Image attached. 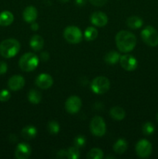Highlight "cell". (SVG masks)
I'll use <instances>...</instances> for the list:
<instances>
[{"label": "cell", "mask_w": 158, "mask_h": 159, "mask_svg": "<svg viewBox=\"0 0 158 159\" xmlns=\"http://www.w3.org/2000/svg\"><path fill=\"white\" fill-rule=\"evenodd\" d=\"M116 43L121 52L129 53L136 47V37L129 31H119L116 36Z\"/></svg>", "instance_id": "cell-1"}, {"label": "cell", "mask_w": 158, "mask_h": 159, "mask_svg": "<svg viewBox=\"0 0 158 159\" xmlns=\"http://www.w3.org/2000/svg\"><path fill=\"white\" fill-rule=\"evenodd\" d=\"M20 50V43L15 39H6L0 43V54L5 58L15 57Z\"/></svg>", "instance_id": "cell-2"}, {"label": "cell", "mask_w": 158, "mask_h": 159, "mask_svg": "<svg viewBox=\"0 0 158 159\" xmlns=\"http://www.w3.org/2000/svg\"><path fill=\"white\" fill-rule=\"evenodd\" d=\"M39 65V58L33 53H26L20 57L19 66L26 72H29L37 68Z\"/></svg>", "instance_id": "cell-3"}, {"label": "cell", "mask_w": 158, "mask_h": 159, "mask_svg": "<svg viewBox=\"0 0 158 159\" xmlns=\"http://www.w3.org/2000/svg\"><path fill=\"white\" fill-rule=\"evenodd\" d=\"M141 37L148 46L153 48L158 45V32L153 26H146L141 32Z\"/></svg>", "instance_id": "cell-4"}, {"label": "cell", "mask_w": 158, "mask_h": 159, "mask_svg": "<svg viewBox=\"0 0 158 159\" xmlns=\"http://www.w3.org/2000/svg\"><path fill=\"white\" fill-rule=\"evenodd\" d=\"M91 89L96 94H104L110 89V82L106 77L99 76L93 79Z\"/></svg>", "instance_id": "cell-5"}, {"label": "cell", "mask_w": 158, "mask_h": 159, "mask_svg": "<svg viewBox=\"0 0 158 159\" xmlns=\"http://www.w3.org/2000/svg\"><path fill=\"white\" fill-rule=\"evenodd\" d=\"M64 37L68 43L76 44L82 40V33L77 26H70L65 28L64 31Z\"/></svg>", "instance_id": "cell-6"}, {"label": "cell", "mask_w": 158, "mask_h": 159, "mask_svg": "<svg viewBox=\"0 0 158 159\" xmlns=\"http://www.w3.org/2000/svg\"><path fill=\"white\" fill-rule=\"evenodd\" d=\"M90 130L93 135L96 137H102L106 131V126L104 120L101 116H95L90 123Z\"/></svg>", "instance_id": "cell-7"}, {"label": "cell", "mask_w": 158, "mask_h": 159, "mask_svg": "<svg viewBox=\"0 0 158 159\" xmlns=\"http://www.w3.org/2000/svg\"><path fill=\"white\" fill-rule=\"evenodd\" d=\"M136 152L140 158H147L152 153V144L147 140L142 139L137 142L136 145Z\"/></svg>", "instance_id": "cell-8"}, {"label": "cell", "mask_w": 158, "mask_h": 159, "mask_svg": "<svg viewBox=\"0 0 158 159\" xmlns=\"http://www.w3.org/2000/svg\"><path fill=\"white\" fill-rule=\"evenodd\" d=\"M119 62L122 68L128 71H133L137 68L138 62L136 57L129 54H125V55L120 56Z\"/></svg>", "instance_id": "cell-9"}, {"label": "cell", "mask_w": 158, "mask_h": 159, "mask_svg": "<svg viewBox=\"0 0 158 159\" xmlns=\"http://www.w3.org/2000/svg\"><path fill=\"white\" fill-rule=\"evenodd\" d=\"M81 107V100L77 96H70L65 102V110L69 113H77Z\"/></svg>", "instance_id": "cell-10"}, {"label": "cell", "mask_w": 158, "mask_h": 159, "mask_svg": "<svg viewBox=\"0 0 158 159\" xmlns=\"http://www.w3.org/2000/svg\"><path fill=\"white\" fill-rule=\"evenodd\" d=\"M35 83L37 86L41 89H47L52 86L54 80L50 75L40 74L36 79Z\"/></svg>", "instance_id": "cell-11"}, {"label": "cell", "mask_w": 158, "mask_h": 159, "mask_svg": "<svg viewBox=\"0 0 158 159\" xmlns=\"http://www.w3.org/2000/svg\"><path fill=\"white\" fill-rule=\"evenodd\" d=\"M90 21L94 26L102 27L108 23V16L104 12H94L91 15Z\"/></svg>", "instance_id": "cell-12"}, {"label": "cell", "mask_w": 158, "mask_h": 159, "mask_svg": "<svg viewBox=\"0 0 158 159\" xmlns=\"http://www.w3.org/2000/svg\"><path fill=\"white\" fill-rule=\"evenodd\" d=\"M31 155V148L26 143H20L15 150V157L17 159H26Z\"/></svg>", "instance_id": "cell-13"}, {"label": "cell", "mask_w": 158, "mask_h": 159, "mask_svg": "<svg viewBox=\"0 0 158 159\" xmlns=\"http://www.w3.org/2000/svg\"><path fill=\"white\" fill-rule=\"evenodd\" d=\"M25 85V79L21 75H13L8 81V87L12 91H18L23 88Z\"/></svg>", "instance_id": "cell-14"}, {"label": "cell", "mask_w": 158, "mask_h": 159, "mask_svg": "<svg viewBox=\"0 0 158 159\" xmlns=\"http://www.w3.org/2000/svg\"><path fill=\"white\" fill-rule=\"evenodd\" d=\"M23 18L26 23H32L37 18V10L33 6H27L23 10Z\"/></svg>", "instance_id": "cell-15"}, {"label": "cell", "mask_w": 158, "mask_h": 159, "mask_svg": "<svg viewBox=\"0 0 158 159\" xmlns=\"http://www.w3.org/2000/svg\"><path fill=\"white\" fill-rule=\"evenodd\" d=\"M43 44H44V40H43V38L41 36L33 35L31 37L29 45H30L31 48L34 51H40L43 48Z\"/></svg>", "instance_id": "cell-16"}, {"label": "cell", "mask_w": 158, "mask_h": 159, "mask_svg": "<svg viewBox=\"0 0 158 159\" xmlns=\"http://www.w3.org/2000/svg\"><path fill=\"white\" fill-rule=\"evenodd\" d=\"M143 24V21L137 16H132L126 20L127 26L133 30H137Z\"/></svg>", "instance_id": "cell-17"}, {"label": "cell", "mask_w": 158, "mask_h": 159, "mask_svg": "<svg viewBox=\"0 0 158 159\" xmlns=\"http://www.w3.org/2000/svg\"><path fill=\"white\" fill-rule=\"evenodd\" d=\"M13 20V14L9 11H3L2 12L0 13V26H9L12 24Z\"/></svg>", "instance_id": "cell-18"}, {"label": "cell", "mask_w": 158, "mask_h": 159, "mask_svg": "<svg viewBox=\"0 0 158 159\" xmlns=\"http://www.w3.org/2000/svg\"><path fill=\"white\" fill-rule=\"evenodd\" d=\"M37 128L33 126H26L23 127L21 131L22 137L26 140H31L37 136Z\"/></svg>", "instance_id": "cell-19"}, {"label": "cell", "mask_w": 158, "mask_h": 159, "mask_svg": "<svg viewBox=\"0 0 158 159\" xmlns=\"http://www.w3.org/2000/svg\"><path fill=\"white\" fill-rule=\"evenodd\" d=\"M109 114L111 117L116 120H122L125 118V112L122 107H114L110 110Z\"/></svg>", "instance_id": "cell-20"}, {"label": "cell", "mask_w": 158, "mask_h": 159, "mask_svg": "<svg viewBox=\"0 0 158 159\" xmlns=\"http://www.w3.org/2000/svg\"><path fill=\"white\" fill-rule=\"evenodd\" d=\"M127 148H128V144H127L126 141L123 138H120L114 144L113 150L116 153L119 154V155H122L127 150Z\"/></svg>", "instance_id": "cell-21"}, {"label": "cell", "mask_w": 158, "mask_h": 159, "mask_svg": "<svg viewBox=\"0 0 158 159\" xmlns=\"http://www.w3.org/2000/svg\"><path fill=\"white\" fill-rule=\"evenodd\" d=\"M119 58H120V55H119V53L114 51L108 52L104 57L105 61L108 65H115L119 61Z\"/></svg>", "instance_id": "cell-22"}, {"label": "cell", "mask_w": 158, "mask_h": 159, "mask_svg": "<svg viewBox=\"0 0 158 159\" xmlns=\"http://www.w3.org/2000/svg\"><path fill=\"white\" fill-rule=\"evenodd\" d=\"M27 99L32 104H39L41 101V93L37 90L32 89L28 93Z\"/></svg>", "instance_id": "cell-23"}, {"label": "cell", "mask_w": 158, "mask_h": 159, "mask_svg": "<svg viewBox=\"0 0 158 159\" xmlns=\"http://www.w3.org/2000/svg\"><path fill=\"white\" fill-rule=\"evenodd\" d=\"M98 34H99V32H98L95 28L93 27V26H88L85 30L84 37H85V39L87 41H93V40L97 38Z\"/></svg>", "instance_id": "cell-24"}, {"label": "cell", "mask_w": 158, "mask_h": 159, "mask_svg": "<svg viewBox=\"0 0 158 159\" xmlns=\"http://www.w3.org/2000/svg\"><path fill=\"white\" fill-rule=\"evenodd\" d=\"M104 154L101 149L99 148H92L88 152L87 155L88 159H102L103 158Z\"/></svg>", "instance_id": "cell-25"}, {"label": "cell", "mask_w": 158, "mask_h": 159, "mask_svg": "<svg viewBox=\"0 0 158 159\" xmlns=\"http://www.w3.org/2000/svg\"><path fill=\"white\" fill-rule=\"evenodd\" d=\"M48 130L52 135H57L60 131V125L56 120L50 121L47 125Z\"/></svg>", "instance_id": "cell-26"}, {"label": "cell", "mask_w": 158, "mask_h": 159, "mask_svg": "<svg viewBox=\"0 0 158 159\" xmlns=\"http://www.w3.org/2000/svg\"><path fill=\"white\" fill-rule=\"evenodd\" d=\"M155 127L151 122H147L143 124L142 127V131L146 136H150L154 133Z\"/></svg>", "instance_id": "cell-27"}, {"label": "cell", "mask_w": 158, "mask_h": 159, "mask_svg": "<svg viewBox=\"0 0 158 159\" xmlns=\"http://www.w3.org/2000/svg\"><path fill=\"white\" fill-rule=\"evenodd\" d=\"M80 158V152L79 149L75 146L71 147L68 150V158L69 159H77Z\"/></svg>", "instance_id": "cell-28"}, {"label": "cell", "mask_w": 158, "mask_h": 159, "mask_svg": "<svg viewBox=\"0 0 158 159\" xmlns=\"http://www.w3.org/2000/svg\"><path fill=\"white\" fill-rule=\"evenodd\" d=\"M86 144V138L83 135H78L74 140V145L77 148H82Z\"/></svg>", "instance_id": "cell-29"}, {"label": "cell", "mask_w": 158, "mask_h": 159, "mask_svg": "<svg viewBox=\"0 0 158 159\" xmlns=\"http://www.w3.org/2000/svg\"><path fill=\"white\" fill-rule=\"evenodd\" d=\"M11 97V94L7 89H2L0 91V101L1 102H7Z\"/></svg>", "instance_id": "cell-30"}, {"label": "cell", "mask_w": 158, "mask_h": 159, "mask_svg": "<svg viewBox=\"0 0 158 159\" xmlns=\"http://www.w3.org/2000/svg\"><path fill=\"white\" fill-rule=\"evenodd\" d=\"M93 6H103L105 3L107 2L108 0H88Z\"/></svg>", "instance_id": "cell-31"}, {"label": "cell", "mask_w": 158, "mask_h": 159, "mask_svg": "<svg viewBox=\"0 0 158 159\" xmlns=\"http://www.w3.org/2000/svg\"><path fill=\"white\" fill-rule=\"evenodd\" d=\"M8 70L7 64L4 61H0V75L6 74Z\"/></svg>", "instance_id": "cell-32"}, {"label": "cell", "mask_w": 158, "mask_h": 159, "mask_svg": "<svg viewBox=\"0 0 158 159\" xmlns=\"http://www.w3.org/2000/svg\"><path fill=\"white\" fill-rule=\"evenodd\" d=\"M57 158L60 159H64L68 158V151L60 150L57 153Z\"/></svg>", "instance_id": "cell-33"}, {"label": "cell", "mask_w": 158, "mask_h": 159, "mask_svg": "<svg viewBox=\"0 0 158 159\" xmlns=\"http://www.w3.org/2000/svg\"><path fill=\"white\" fill-rule=\"evenodd\" d=\"M40 57H41V59L43 61H47L50 59L49 53L46 52V51L42 52L41 54H40Z\"/></svg>", "instance_id": "cell-34"}, {"label": "cell", "mask_w": 158, "mask_h": 159, "mask_svg": "<svg viewBox=\"0 0 158 159\" xmlns=\"http://www.w3.org/2000/svg\"><path fill=\"white\" fill-rule=\"evenodd\" d=\"M75 4L77 6H84L86 4V0H75Z\"/></svg>", "instance_id": "cell-35"}, {"label": "cell", "mask_w": 158, "mask_h": 159, "mask_svg": "<svg viewBox=\"0 0 158 159\" xmlns=\"http://www.w3.org/2000/svg\"><path fill=\"white\" fill-rule=\"evenodd\" d=\"M31 29L33 31L37 30L39 29V25L37 23H35V22H33L32 24H31Z\"/></svg>", "instance_id": "cell-36"}, {"label": "cell", "mask_w": 158, "mask_h": 159, "mask_svg": "<svg viewBox=\"0 0 158 159\" xmlns=\"http://www.w3.org/2000/svg\"><path fill=\"white\" fill-rule=\"evenodd\" d=\"M60 2H68L69 0H59Z\"/></svg>", "instance_id": "cell-37"}, {"label": "cell", "mask_w": 158, "mask_h": 159, "mask_svg": "<svg viewBox=\"0 0 158 159\" xmlns=\"http://www.w3.org/2000/svg\"><path fill=\"white\" fill-rule=\"evenodd\" d=\"M156 120H157V122H158V113H157V115H156Z\"/></svg>", "instance_id": "cell-38"}]
</instances>
